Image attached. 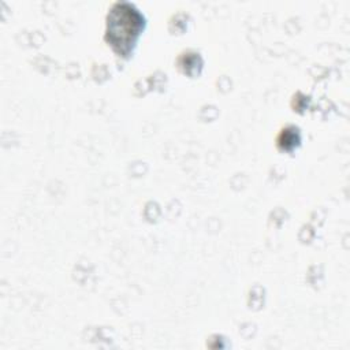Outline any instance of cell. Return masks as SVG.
<instances>
[{"label":"cell","instance_id":"obj_1","mask_svg":"<svg viewBox=\"0 0 350 350\" xmlns=\"http://www.w3.org/2000/svg\"><path fill=\"white\" fill-rule=\"evenodd\" d=\"M108 36L119 52H126L142 25L141 15L130 4H118L108 19Z\"/></svg>","mask_w":350,"mask_h":350}]
</instances>
